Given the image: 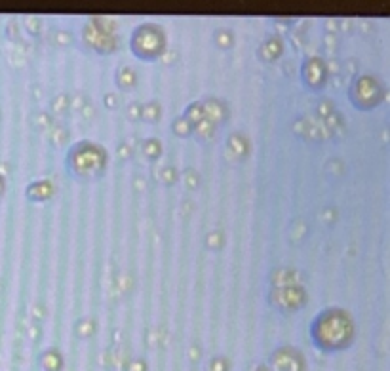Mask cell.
I'll return each instance as SVG.
<instances>
[{"label":"cell","mask_w":390,"mask_h":371,"mask_svg":"<svg viewBox=\"0 0 390 371\" xmlns=\"http://www.w3.org/2000/svg\"><path fill=\"white\" fill-rule=\"evenodd\" d=\"M352 322L345 310H324L313 322V339L324 351H339L345 348L352 339Z\"/></svg>","instance_id":"6da1fadb"},{"label":"cell","mask_w":390,"mask_h":371,"mask_svg":"<svg viewBox=\"0 0 390 371\" xmlns=\"http://www.w3.org/2000/svg\"><path fill=\"white\" fill-rule=\"evenodd\" d=\"M135 54L143 59L156 58L164 50V32L158 27L145 25L139 27L132 40Z\"/></svg>","instance_id":"7a4b0ae2"},{"label":"cell","mask_w":390,"mask_h":371,"mask_svg":"<svg viewBox=\"0 0 390 371\" xmlns=\"http://www.w3.org/2000/svg\"><path fill=\"white\" fill-rule=\"evenodd\" d=\"M356 90H358V99H360V107H364V109H370L373 107L375 103L379 101V97H381V88H379V84L370 77L360 78L358 84H356Z\"/></svg>","instance_id":"3957f363"},{"label":"cell","mask_w":390,"mask_h":371,"mask_svg":"<svg viewBox=\"0 0 390 371\" xmlns=\"http://www.w3.org/2000/svg\"><path fill=\"white\" fill-rule=\"evenodd\" d=\"M275 303L280 308H297L305 303V294H303V289L301 288L286 286V288H282L276 291Z\"/></svg>","instance_id":"277c9868"},{"label":"cell","mask_w":390,"mask_h":371,"mask_svg":"<svg viewBox=\"0 0 390 371\" xmlns=\"http://www.w3.org/2000/svg\"><path fill=\"white\" fill-rule=\"evenodd\" d=\"M303 356L291 348H282L272 356V362L280 371H301L303 370Z\"/></svg>","instance_id":"5b68a950"},{"label":"cell","mask_w":390,"mask_h":371,"mask_svg":"<svg viewBox=\"0 0 390 371\" xmlns=\"http://www.w3.org/2000/svg\"><path fill=\"white\" fill-rule=\"evenodd\" d=\"M225 105L223 103L215 101V99H211V101L206 103V111L204 115H208V120H225Z\"/></svg>","instance_id":"8992f818"},{"label":"cell","mask_w":390,"mask_h":371,"mask_svg":"<svg viewBox=\"0 0 390 371\" xmlns=\"http://www.w3.org/2000/svg\"><path fill=\"white\" fill-rule=\"evenodd\" d=\"M194 132L199 135H202V137H211V135H213V124H211L210 120H202V124H199Z\"/></svg>","instance_id":"52a82bcc"},{"label":"cell","mask_w":390,"mask_h":371,"mask_svg":"<svg viewBox=\"0 0 390 371\" xmlns=\"http://www.w3.org/2000/svg\"><path fill=\"white\" fill-rule=\"evenodd\" d=\"M208 371H227V362L221 358H213L208 365Z\"/></svg>","instance_id":"ba28073f"}]
</instances>
